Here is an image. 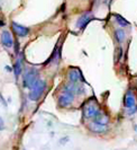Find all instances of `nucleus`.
Returning a JSON list of instances; mask_svg holds the SVG:
<instances>
[{
	"mask_svg": "<svg viewBox=\"0 0 137 150\" xmlns=\"http://www.w3.org/2000/svg\"><path fill=\"white\" fill-rule=\"evenodd\" d=\"M46 88H47V83L44 79H38L36 83H34L29 88L28 93V98L33 102H38L42 96L44 95Z\"/></svg>",
	"mask_w": 137,
	"mask_h": 150,
	"instance_id": "nucleus-1",
	"label": "nucleus"
},
{
	"mask_svg": "<svg viewBox=\"0 0 137 150\" xmlns=\"http://www.w3.org/2000/svg\"><path fill=\"white\" fill-rule=\"evenodd\" d=\"M38 77H39L38 69H36V68H26L23 76V81H22L23 88L29 89L31 86L39 79Z\"/></svg>",
	"mask_w": 137,
	"mask_h": 150,
	"instance_id": "nucleus-2",
	"label": "nucleus"
},
{
	"mask_svg": "<svg viewBox=\"0 0 137 150\" xmlns=\"http://www.w3.org/2000/svg\"><path fill=\"white\" fill-rule=\"evenodd\" d=\"M99 111L100 108L97 102H92V99H90L83 107V117L87 120H93Z\"/></svg>",
	"mask_w": 137,
	"mask_h": 150,
	"instance_id": "nucleus-3",
	"label": "nucleus"
},
{
	"mask_svg": "<svg viewBox=\"0 0 137 150\" xmlns=\"http://www.w3.org/2000/svg\"><path fill=\"white\" fill-rule=\"evenodd\" d=\"M63 93H70V94H73V95H82L84 93V87L81 83H65L62 88Z\"/></svg>",
	"mask_w": 137,
	"mask_h": 150,
	"instance_id": "nucleus-4",
	"label": "nucleus"
},
{
	"mask_svg": "<svg viewBox=\"0 0 137 150\" xmlns=\"http://www.w3.org/2000/svg\"><path fill=\"white\" fill-rule=\"evenodd\" d=\"M68 79L70 83H85L83 78V75L81 72L80 69L78 68H72L68 72Z\"/></svg>",
	"mask_w": 137,
	"mask_h": 150,
	"instance_id": "nucleus-5",
	"label": "nucleus"
},
{
	"mask_svg": "<svg viewBox=\"0 0 137 150\" xmlns=\"http://www.w3.org/2000/svg\"><path fill=\"white\" fill-rule=\"evenodd\" d=\"M92 19H93V15H92L91 11L83 13L82 15L78 18V21H76V27H78L79 30H83L84 28L87 27V25L91 22Z\"/></svg>",
	"mask_w": 137,
	"mask_h": 150,
	"instance_id": "nucleus-6",
	"label": "nucleus"
},
{
	"mask_svg": "<svg viewBox=\"0 0 137 150\" xmlns=\"http://www.w3.org/2000/svg\"><path fill=\"white\" fill-rule=\"evenodd\" d=\"M74 99H75V95L70 93H63L57 99V104L60 107H68L73 104Z\"/></svg>",
	"mask_w": 137,
	"mask_h": 150,
	"instance_id": "nucleus-7",
	"label": "nucleus"
},
{
	"mask_svg": "<svg viewBox=\"0 0 137 150\" xmlns=\"http://www.w3.org/2000/svg\"><path fill=\"white\" fill-rule=\"evenodd\" d=\"M11 28H13V32L15 33V35L18 36V38H26L31 32V30L28 27L20 25V24H18L16 22L11 23Z\"/></svg>",
	"mask_w": 137,
	"mask_h": 150,
	"instance_id": "nucleus-8",
	"label": "nucleus"
},
{
	"mask_svg": "<svg viewBox=\"0 0 137 150\" xmlns=\"http://www.w3.org/2000/svg\"><path fill=\"white\" fill-rule=\"evenodd\" d=\"M0 42H1V44L3 45L5 47H7V49L13 47L14 46V38H13L11 33L7 30H2L1 34H0Z\"/></svg>",
	"mask_w": 137,
	"mask_h": 150,
	"instance_id": "nucleus-9",
	"label": "nucleus"
},
{
	"mask_svg": "<svg viewBox=\"0 0 137 150\" xmlns=\"http://www.w3.org/2000/svg\"><path fill=\"white\" fill-rule=\"evenodd\" d=\"M124 106L128 110V108H131L134 106H136V98H135V95L131 90H127L125 93V96H124Z\"/></svg>",
	"mask_w": 137,
	"mask_h": 150,
	"instance_id": "nucleus-10",
	"label": "nucleus"
},
{
	"mask_svg": "<svg viewBox=\"0 0 137 150\" xmlns=\"http://www.w3.org/2000/svg\"><path fill=\"white\" fill-rule=\"evenodd\" d=\"M88 128L89 130L93 132V133H97V134H101V133H106L108 132V125H103V124H99V123H96V122H91L88 124Z\"/></svg>",
	"mask_w": 137,
	"mask_h": 150,
	"instance_id": "nucleus-11",
	"label": "nucleus"
},
{
	"mask_svg": "<svg viewBox=\"0 0 137 150\" xmlns=\"http://www.w3.org/2000/svg\"><path fill=\"white\" fill-rule=\"evenodd\" d=\"M109 115L106 114L105 112H102V111H99L98 114L96 115V117L93 119V122H96V123H99V124H103V125H108L109 124Z\"/></svg>",
	"mask_w": 137,
	"mask_h": 150,
	"instance_id": "nucleus-12",
	"label": "nucleus"
},
{
	"mask_svg": "<svg viewBox=\"0 0 137 150\" xmlns=\"http://www.w3.org/2000/svg\"><path fill=\"white\" fill-rule=\"evenodd\" d=\"M114 38L118 44H122L126 40V32L122 28H117L114 32Z\"/></svg>",
	"mask_w": 137,
	"mask_h": 150,
	"instance_id": "nucleus-13",
	"label": "nucleus"
},
{
	"mask_svg": "<svg viewBox=\"0 0 137 150\" xmlns=\"http://www.w3.org/2000/svg\"><path fill=\"white\" fill-rule=\"evenodd\" d=\"M23 70L24 69H23V62H22V59H20V58H17L15 64H14V67H13V71H14V74H15L16 79H18L19 76L23 74Z\"/></svg>",
	"mask_w": 137,
	"mask_h": 150,
	"instance_id": "nucleus-14",
	"label": "nucleus"
},
{
	"mask_svg": "<svg viewBox=\"0 0 137 150\" xmlns=\"http://www.w3.org/2000/svg\"><path fill=\"white\" fill-rule=\"evenodd\" d=\"M114 16H115V19H116L117 24H118V25H119L122 28L129 26V22H128L126 18H124L122 15H119V14H114Z\"/></svg>",
	"mask_w": 137,
	"mask_h": 150,
	"instance_id": "nucleus-15",
	"label": "nucleus"
},
{
	"mask_svg": "<svg viewBox=\"0 0 137 150\" xmlns=\"http://www.w3.org/2000/svg\"><path fill=\"white\" fill-rule=\"evenodd\" d=\"M122 58V46H119V47L115 51V61H116V63L119 62Z\"/></svg>",
	"mask_w": 137,
	"mask_h": 150,
	"instance_id": "nucleus-16",
	"label": "nucleus"
},
{
	"mask_svg": "<svg viewBox=\"0 0 137 150\" xmlns=\"http://www.w3.org/2000/svg\"><path fill=\"white\" fill-rule=\"evenodd\" d=\"M19 47H20V45H19V42L15 40L14 41V50H15V54L16 55H18L19 54Z\"/></svg>",
	"mask_w": 137,
	"mask_h": 150,
	"instance_id": "nucleus-17",
	"label": "nucleus"
},
{
	"mask_svg": "<svg viewBox=\"0 0 137 150\" xmlns=\"http://www.w3.org/2000/svg\"><path fill=\"white\" fill-rule=\"evenodd\" d=\"M6 128V125H5V121L2 117H0V131H3Z\"/></svg>",
	"mask_w": 137,
	"mask_h": 150,
	"instance_id": "nucleus-18",
	"label": "nucleus"
},
{
	"mask_svg": "<svg viewBox=\"0 0 137 150\" xmlns=\"http://www.w3.org/2000/svg\"><path fill=\"white\" fill-rule=\"evenodd\" d=\"M68 137H64V138H62V139H60V144H65V143L68 142Z\"/></svg>",
	"mask_w": 137,
	"mask_h": 150,
	"instance_id": "nucleus-19",
	"label": "nucleus"
},
{
	"mask_svg": "<svg viewBox=\"0 0 137 150\" xmlns=\"http://www.w3.org/2000/svg\"><path fill=\"white\" fill-rule=\"evenodd\" d=\"M129 111H128V114H133V113H135L137 111V106H134V107H131V108H128Z\"/></svg>",
	"mask_w": 137,
	"mask_h": 150,
	"instance_id": "nucleus-20",
	"label": "nucleus"
},
{
	"mask_svg": "<svg viewBox=\"0 0 137 150\" xmlns=\"http://www.w3.org/2000/svg\"><path fill=\"white\" fill-rule=\"evenodd\" d=\"M5 70H6L7 72H11V71H13V68L10 67V66H6V67H5Z\"/></svg>",
	"mask_w": 137,
	"mask_h": 150,
	"instance_id": "nucleus-21",
	"label": "nucleus"
},
{
	"mask_svg": "<svg viewBox=\"0 0 137 150\" xmlns=\"http://www.w3.org/2000/svg\"><path fill=\"white\" fill-rule=\"evenodd\" d=\"M0 100L2 102V104H3V106H7V103L5 102V99H3V97H2V95L0 94Z\"/></svg>",
	"mask_w": 137,
	"mask_h": 150,
	"instance_id": "nucleus-22",
	"label": "nucleus"
},
{
	"mask_svg": "<svg viewBox=\"0 0 137 150\" xmlns=\"http://www.w3.org/2000/svg\"><path fill=\"white\" fill-rule=\"evenodd\" d=\"M5 25H6V23L3 22V21H2V19H0V27H3V26H5Z\"/></svg>",
	"mask_w": 137,
	"mask_h": 150,
	"instance_id": "nucleus-23",
	"label": "nucleus"
},
{
	"mask_svg": "<svg viewBox=\"0 0 137 150\" xmlns=\"http://www.w3.org/2000/svg\"><path fill=\"white\" fill-rule=\"evenodd\" d=\"M136 90H137V85H136Z\"/></svg>",
	"mask_w": 137,
	"mask_h": 150,
	"instance_id": "nucleus-24",
	"label": "nucleus"
}]
</instances>
